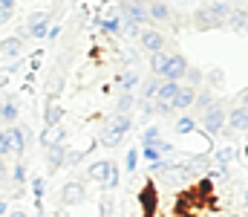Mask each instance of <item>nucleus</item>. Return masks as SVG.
<instances>
[{
	"instance_id": "nucleus-26",
	"label": "nucleus",
	"mask_w": 248,
	"mask_h": 217,
	"mask_svg": "<svg viewBox=\"0 0 248 217\" xmlns=\"http://www.w3.org/2000/svg\"><path fill=\"white\" fill-rule=\"evenodd\" d=\"M165 64H168V52H156V55H150V75H156V78L162 81Z\"/></svg>"
},
{
	"instance_id": "nucleus-8",
	"label": "nucleus",
	"mask_w": 248,
	"mask_h": 217,
	"mask_svg": "<svg viewBox=\"0 0 248 217\" xmlns=\"http://www.w3.org/2000/svg\"><path fill=\"white\" fill-rule=\"evenodd\" d=\"M26 128L23 125H12V128H6V142H9V156H23V150H26Z\"/></svg>"
},
{
	"instance_id": "nucleus-4",
	"label": "nucleus",
	"mask_w": 248,
	"mask_h": 217,
	"mask_svg": "<svg viewBox=\"0 0 248 217\" xmlns=\"http://www.w3.org/2000/svg\"><path fill=\"white\" fill-rule=\"evenodd\" d=\"M84 200H87V185H84V180H69V183H63V188H61V203H63V209L81 206Z\"/></svg>"
},
{
	"instance_id": "nucleus-16",
	"label": "nucleus",
	"mask_w": 248,
	"mask_h": 217,
	"mask_svg": "<svg viewBox=\"0 0 248 217\" xmlns=\"http://www.w3.org/2000/svg\"><path fill=\"white\" fill-rule=\"evenodd\" d=\"M107 174H110V159H95V162L87 168V180H93V183H98V185H104Z\"/></svg>"
},
{
	"instance_id": "nucleus-24",
	"label": "nucleus",
	"mask_w": 248,
	"mask_h": 217,
	"mask_svg": "<svg viewBox=\"0 0 248 217\" xmlns=\"http://www.w3.org/2000/svg\"><path fill=\"white\" fill-rule=\"evenodd\" d=\"M246 17H248V15H246V6H240V9H231V17H228V23H231V26H234V29L243 35V32H246V23H248Z\"/></svg>"
},
{
	"instance_id": "nucleus-2",
	"label": "nucleus",
	"mask_w": 248,
	"mask_h": 217,
	"mask_svg": "<svg viewBox=\"0 0 248 217\" xmlns=\"http://www.w3.org/2000/svg\"><path fill=\"white\" fill-rule=\"evenodd\" d=\"M130 128H133V116H119V113H113V116L107 119V125L101 128L98 142L104 145V148H116V145H122V139L130 134Z\"/></svg>"
},
{
	"instance_id": "nucleus-9",
	"label": "nucleus",
	"mask_w": 248,
	"mask_h": 217,
	"mask_svg": "<svg viewBox=\"0 0 248 217\" xmlns=\"http://www.w3.org/2000/svg\"><path fill=\"white\" fill-rule=\"evenodd\" d=\"M49 20H52L49 12H32L29 20H26V32H29V38H46V32H49Z\"/></svg>"
},
{
	"instance_id": "nucleus-23",
	"label": "nucleus",
	"mask_w": 248,
	"mask_h": 217,
	"mask_svg": "<svg viewBox=\"0 0 248 217\" xmlns=\"http://www.w3.org/2000/svg\"><path fill=\"white\" fill-rule=\"evenodd\" d=\"M156 87H159V78L156 75H150L141 87H139V101H153V96H156Z\"/></svg>"
},
{
	"instance_id": "nucleus-5",
	"label": "nucleus",
	"mask_w": 248,
	"mask_h": 217,
	"mask_svg": "<svg viewBox=\"0 0 248 217\" xmlns=\"http://www.w3.org/2000/svg\"><path fill=\"white\" fill-rule=\"evenodd\" d=\"M119 9H122L124 20H133V23H139V26H144V23L150 20L144 0H119Z\"/></svg>"
},
{
	"instance_id": "nucleus-1",
	"label": "nucleus",
	"mask_w": 248,
	"mask_h": 217,
	"mask_svg": "<svg viewBox=\"0 0 248 217\" xmlns=\"http://www.w3.org/2000/svg\"><path fill=\"white\" fill-rule=\"evenodd\" d=\"M231 17V6L228 3H214V6H205V9H196L193 12V26L196 29H214V26H225Z\"/></svg>"
},
{
	"instance_id": "nucleus-11",
	"label": "nucleus",
	"mask_w": 248,
	"mask_h": 217,
	"mask_svg": "<svg viewBox=\"0 0 248 217\" xmlns=\"http://www.w3.org/2000/svg\"><path fill=\"white\" fill-rule=\"evenodd\" d=\"M225 122L231 125L234 134H246L248 131V104H237L234 110L225 113Z\"/></svg>"
},
{
	"instance_id": "nucleus-14",
	"label": "nucleus",
	"mask_w": 248,
	"mask_h": 217,
	"mask_svg": "<svg viewBox=\"0 0 248 217\" xmlns=\"http://www.w3.org/2000/svg\"><path fill=\"white\" fill-rule=\"evenodd\" d=\"M179 87L182 84H176V81H159V87H156V101H162V104H170L173 107V99H176V93H179Z\"/></svg>"
},
{
	"instance_id": "nucleus-12",
	"label": "nucleus",
	"mask_w": 248,
	"mask_h": 217,
	"mask_svg": "<svg viewBox=\"0 0 248 217\" xmlns=\"http://www.w3.org/2000/svg\"><path fill=\"white\" fill-rule=\"evenodd\" d=\"M162 180H165V185H182L190 180V174L185 171V165H173V162H168V168L162 171Z\"/></svg>"
},
{
	"instance_id": "nucleus-46",
	"label": "nucleus",
	"mask_w": 248,
	"mask_h": 217,
	"mask_svg": "<svg viewBox=\"0 0 248 217\" xmlns=\"http://www.w3.org/2000/svg\"><path fill=\"white\" fill-rule=\"evenodd\" d=\"M9 17H12V15H9V12H3V9H0V26H3V23H6V20H9Z\"/></svg>"
},
{
	"instance_id": "nucleus-25",
	"label": "nucleus",
	"mask_w": 248,
	"mask_h": 217,
	"mask_svg": "<svg viewBox=\"0 0 248 217\" xmlns=\"http://www.w3.org/2000/svg\"><path fill=\"white\" fill-rule=\"evenodd\" d=\"M133 87H139V72H133V70H127L119 75V90L122 93H133Z\"/></svg>"
},
{
	"instance_id": "nucleus-6",
	"label": "nucleus",
	"mask_w": 248,
	"mask_h": 217,
	"mask_svg": "<svg viewBox=\"0 0 248 217\" xmlns=\"http://www.w3.org/2000/svg\"><path fill=\"white\" fill-rule=\"evenodd\" d=\"M187 67H190V64H187L185 55L168 52V64H165V72H162V81H176V84H179V78H185Z\"/></svg>"
},
{
	"instance_id": "nucleus-15",
	"label": "nucleus",
	"mask_w": 248,
	"mask_h": 217,
	"mask_svg": "<svg viewBox=\"0 0 248 217\" xmlns=\"http://www.w3.org/2000/svg\"><path fill=\"white\" fill-rule=\"evenodd\" d=\"M144 6H147V17L150 20H159V23H168L170 20L168 3H162V0H144Z\"/></svg>"
},
{
	"instance_id": "nucleus-10",
	"label": "nucleus",
	"mask_w": 248,
	"mask_h": 217,
	"mask_svg": "<svg viewBox=\"0 0 248 217\" xmlns=\"http://www.w3.org/2000/svg\"><path fill=\"white\" fill-rule=\"evenodd\" d=\"M182 165H185V171L190 174V180H193V177H208V171H211L214 162H211V156H205V153H193V156L185 159Z\"/></svg>"
},
{
	"instance_id": "nucleus-27",
	"label": "nucleus",
	"mask_w": 248,
	"mask_h": 217,
	"mask_svg": "<svg viewBox=\"0 0 248 217\" xmlns=\"http://www.w3.org/2000/svg\"><path fill=\"white\" fill-rule=\"evenodd\" d=\"M84 162V150H78V148H66V153H63V168H78Z\"/></svg>"
},
{
	"instance_id": "nucleus-43",
	"label": "nucleus",
	"mask_w": 248,
	"mask_h": 217,
	"mask_svg": "<svg viewBox=\"0 0 248 217\" xmlns=\"http://www.w3.org/2000/svg\"><path fill=\"white\" fill-rule=\"evenodd\" d=\"M0 9H3V12H9V15H12V9H15V0H0Z\"/></svg>"
},
{
	"instance_id": "nucleus-42",
	"label": "nucleus",
	"mask_w": 248,
	"mask_h": 217,
	"mask_svg": "<svg viewBox=\"0 0 248 217\" xmlns=\"http://www.w3.org/2000/svg\"><path fill=\"white\" fill-rule=\"evenodd\" d=\"M153 113H159V116H170V113H173V107H170V104L156 101V104H153Z\"/></svg>"
},
{
	"instance_id": "nucleus-21",
	"label": "nucleus",
	"mask_w": 248,
	"mask_h": 217,
	"mask_svg": "<svg viewBox=\"0 0 248 217\" xmlns=\"http://www.w3.org/2000/svg\"><path fill=\"white\" fill-rule=\"evenodd\" d=\"M20 52H23V41H17V38L0 41V55H3V58H17Z\"/></svg>"
},
{
	"instance_id": "nucleus-29",
	"label": "nucleus",
	"mask_w": 248,
	"mask_h": 217,
	"mask_svg": "<svg viewBox=\"0 0 248 217\" xmlns=\"http://www.w3.org/2000/svg\"><path fill=\"white\" fill-rule=\"evenodd\" d=\"M185 78H187V87H193V90H202L205 87V75H202V70H196V67H187Z\"/></svg>"
},
{
	"instance_id": "nucleus-35",
	"label": "nucleus",
	"mask_w": 248,
	"mask_h": 217,
	"mask_svg": "<svg viewBox=\"0 0 248 217\" xmlns=\"http://www.w3.org/2000/svg\"><path fill=\"white\" fill-rule=\"evenodd\" d=\"M208 104H214V96H211V90H208V87H202V93H196V99H193V107L205 110Z\"/></svg>"
},
{
	"instance_id": "nucleus-3",
	"label": "nucleus",
	"mask_w": 248,
	"mask_h": 217,
	"mask_svg": "<svg viewBox=\"0 0 248 217\" xmlns=\"http://www.w3.org/2000/svg\"><path fill=\"white\" fill-rule=\"evenodd\" d=\"M196 122L202 125L205 136H219V134L225 131V110H222V104H217V101H214V104H208Z\"/></svg>"
},
{
	"instance_id": "nucleus-33",
	"label": "nucleus",
	"mask_w": 248,
	"mask_h": 217,
	"mask_svg": "<svg viewBox=\"0 0 248 217\" xmlns=\"http://www.w3.org/2000/svg\"><path fill=\"white\" fill-rule=\"evenodd\" d=\"M159 139H162V131H159V128H144V134H141V148L159 145Z\"/></svg>"
},
{
	"instance_id": "nucleus-38",
	"label": "nucleus",
	"mask_w": 248,
	"mask_h": 217,
	"mask_svg": "<svg viewBox=\"0 0 248 217\" xmlns=\"http://www.w3.org/2000/svg\"><path fill=\"white\" fill-rule=\"evenodd\" d=\"M12 183H17V185L26 183V165H23V162H15V168H12Z\"/></svg>"
},
{
	"instance_id": "nucleus-28",
	"label": "nucleus",
	"mask_w": 248,
	"mask_h": 217,
	"mask_svg": "<svg viewBox=\"0 0 248 217\" xmlns=\"http://www.w3.org/2000/svg\"><path fill=\"white\" fill-rule=\"evenodd\" d=\"M176 131H179L182 136H190V134H196V131H199V122H196L193 116H182V119L176 122Z\"/></svg>"
},
{
	"instance_id": "nucleus-31",
	"label": "nucleus",
	"mask_w": 248,
	"mask_h": 217,
	"mask_svg": "<svg viewBox=\"0 0 248 217\" xmlns=\"http://www.w3.org/2000/svg\"><path fill=\"white\" fill-rule=\"evenodd\" d=\"M202 75H205V81L211 84L208 90H214V87H222V84H225V72H222V70H208V72H202Z\"/></svg>"
},
{
	"instance_id": "nucleus-37",
	"label": "nucleus",
	"mask_w": 248,
	"mask_h": 217,
	"mask_svg": "<svg viewBox=\"0 0 248 217\" xmlns=\"http://www.w3.org/2000/svg\"><path fill=\"white\" fill-rule=\"evenodd\" d=\"M61 84H63V75H61V72H55V75L49 78V99H52V101H55V96L63 90Z\"/></svg>"
},
{
	"instance_id": "nucleus-39",
	"label": "nucleus",
	"mask_w": 248,
	"mask_h": 217,
	"mask_svg": "<svg viewBox=\"0 0 248 217\" xmlns=\"http://www.w3.org/2000/svg\"><path fill=\"white\" fill-rule=\"evenodd\" d=\"M32 194H35V200H44V194H46V180L44 177L32 180Z\"/></svg>"
},
{
	"instance_id": "nucleus-40",
	"label": "nucleus",
	"mask_w": 248,
	"mask_h": 217,
	"mask_svg": "<svg viewBox=\"0 0 248 217\" xmlns=\"http://www.w3.org/2000/svg\"><path fill=\"white\" fill-rule=\"evenodd\" d=\"M122 35L139 38V35H141V26H139V23H133V20H124V17H122Z\"/></svg>"
},
{
	"instance_id": "nucleus-36",
	"label": "nucleus",
	"mask_w": 248,
	"mask_h": 217,
	"mask_svg": "<svg viewBox=\"0 0 248 217\" xmlns=\"http://www.w3.org/2000/svg\"><path fill=\"white\" fill-rule=\"evenodd\" d=\"M139 159H141V156H139V150H136V148H133V150H127V153H124V168L133 174V171L139 168Z\"/></svg>"
},
{
	"instance_id": "nucleus-20",
	"label": "nucleus",
	"mask_w": 248,
	"mask_h": 217,
	"mask_svg": "<svg viewBox=\"0 0 248 217\" xmlns=\"http://www.w3.org/2000/svg\"><path fill=\"white\" fill-rule=\"evenodd\" d=\"M237 159V148L234 145H228V148H219V150H214V165H222V168H228L231 162Z\"/></svg>"
},
{
	"instance_id": "nucleus-13",
	"label": "nucleus",
	"mask_w": 248,
	"mask_h": 217,
	"mask_svg": "<svg viewBox=\"0 0 248 217\" xmlns=\"http://www.w3.org/2000/svg\"><path fill=\"white\" fill-rule=\"evenodd\" d=\"M17 119H20L17 101H15V99H3V101H0V122H3V128L17 125Z\"/></svg>"
},
{
	"instance_id": "nucleus-7",
	"label": "nucleus",
	"mask_w": 248,
	"mask_h": 217,
	"mask_svg": "<svg viewBox=\"0 0 248 217\" xmlns=\"http://www.w3.org/2000/svg\"><path fill=\"white\" fill-rule=\"evenodd\" d=\"M136 41H139V47H141L144 52H150V55L165 52V47H168V38H165L162 32H156V29H141V35H139Z\"/></svg>"
},
{
	"instance_id": "nucleus-19",
	"label": "nucleus",
	"mask_w": 248,
	"mask_h": 217,
	"mask_svg": "<svg viewBox=\"0 0 248 217\" xmlns=\"http://www.w3.org/2000/svg\"><path fill=\"white\" fill-rule=\"evenodd\" d=\"M193 99H196V90L193 87H179V93L173 99V110H190L193 107Z\"/></svg>"
},
{
	"instance_id": "nucleus-18",
	"label": "nucleus",
	"mask_w": 248,
	"mask_h": 217,
	"mask_svg": "<svg viewBox=\"0 0 248 217\" xmlns=\"http://www.w3.org/2000/svg\"><path fill=\"white\" fill-rule=\"evenodd\" d=\"M61 119H63V107L58 101L49 99V101H46V110H44V125H46V128H58Z\"/></svg>"
},
{
	"instance_id": "nucleus-17",
	"label": "nucleus",
	"mask_w": 248,
	"mask_h": 217,
	"mask_svg": "<svg viewBox=\"0 0 248 217\" xmlns=\"http://www.w3.org/2000/svg\"><path fill=\"white\" fill-rule=\"evenodd\" d=\"M63 153H66V145H49L46 148V168L55 174L58 168H63Z\"/></svg>"
},
{
	"instance_id": "nucleus-41",
	"label": "nucleus",
	"mask_w": 248,
	"mask_h": 217,
	"mask_svg": "<svg viewBox=\"0 0 248 217\" xmlns=\"http://www.w3.org/2000/svg\"><path fill=\"white\" fill-rule=\"evenodd\" d=\"M0 159H9V142H6V128H0Z\"/></svg>"
},
{
	"instance_id": "nucleus-45",
	"label": "nucleus",
	"mask_w": 248,
	"mask_h": 217,
	"mask_svg": "<svg viewBox=\"0 0 248 217\" xmlns=\"http://www.w3.org/2000/svg\"><path fill=\"white\" fill-rule=\"evenodd\" d=\"M52 217H69V209H58V212H52Z\"/></svg>"
},
{
	"instance_id": "nucleus-32",
	"label": "nucleus",
	"mask_w": 248,
	"mask_h": 217,
	"mask_svg": "<svg viewBox=\"0 0 248 217\" xmlns=\"http://www.w3.org/2000/svg\"><path fill=\"white\" fill-rule=\"evenodd\" d=\"M139 156H144V162H150V165H153V162H159V159H165V153H162L156 145H147V148H141V153H139Z\"/></svg>"
},
{
	"instance_id": "nucleus-44",
	"label": "nucleus",
	"mask_w": 248,
	"mask_h": 217,
	"mask_svg": "<svg viewBox=\"0 0 248 217\" xmlns=\"http://www.w3.org/2000/svg\"><path fill=\"white\" fill-rule=\"evenodd\" d=\"M6 217H26L23 209H12V212H6Z\"/></svg>"
},
{
	"instance_id": "nucleus-34",
	"label": "nucleus",
	"mask_w": 248,
	"mask_h": 217,
	"mask_svg": "<svg viewBox=\"0 0 248 217\" xmlns=\"http://www.w3.org/2000/svg\"><path fill=\"white\" fill-rule=\"evenodd\" d=\"M98 26L110 35H119L122 32V17H107V20H98Z\"/></svg>"
},
{
	"instance_id": "nucleus-30",
	"label": "nucleus",
	"mask_w": 248,
	"mask_h": 217,
	"mask_svg": "<svg viewBox=\"0 0 248 217\" xmlns=\"http://www.w3.org/2000/svg\"><path fill=\"white\" fill-rule=\"evenodd\" d=\"M119 183H122V171H119L116 162H110V174H107V180H104V188L113 191V188H119Z\"/></svg>"
},
{
	"instance_id": "nucleus-22",
	"label": "nucleus",
	"mask_w": 248,
	"mask_h": 217,
	"mask_svg": "<svg viewBox=\"0 0 248 217\" xmlns=\"http://www.w3.org/2000/svg\"><path fill=\"white\" fill-rule=\"evenodd\" d=\"M136 107V96L133 93H119V101H116V113L119 116H130Z\"/></svg>"
},
{
	"instance_id": "nucleus-47",
	"label": "nucleus",
	"mask_w": 248,
	"mask_h": 217,
	"mask_svg": "<svg viewBox=\"0 0 248 217\" xmlns=\"http://www.w3.org/2000/svg\"><path fill=\"white\" fill-rule=\"evenodd\" d=\"M6 212H9L6 209V200H0V217H6Z\"/></svg>"
}]
</instances>
